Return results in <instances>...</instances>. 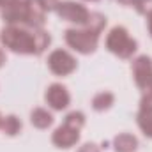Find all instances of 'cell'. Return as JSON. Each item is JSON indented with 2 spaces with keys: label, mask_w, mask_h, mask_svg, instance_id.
<instances>
[{
  "label": "cell",
  "mask_w": 152,
  "mask_h": 152,
  "mask_svg": "<svg viewBox=\"0 0 152 152\" xmlns=\"http://www.w3.org/2000/svg\"><path fill=\"white\" fill-rule=\"evenodd\" d=\"M0 39L5 44V48L16 51V53H37L36 50V39H34V30H23L14 25H9L0 32Z\"/></svg>",
  "instance_id": "cell-1"
},
{
  "label": "cell",
  "mask_w": 152,
  "mask_h": 152,
  "mask_svg": "<svg viewBox=\"0 0 152 152\" xmlns=\"http://www.w3.org/2000/svg\"><path fill=\"white\" fill-rule=\"evenodd\" d=\"M106 48L120 58H129L136 51V41L129 37L124 27H115L106 37Z\"/></svg>",
  "instance_id": "cell-2"
},
{
  "label": "cell",
  "mask_w": 152,
  "mask_h": 152,
  "mask_svg": "<svg viewBox=\"0 0 152 152\" xmlns=\"http://www.w3.org/2000/svg\"><path fill=\"white\" fill-rule=\"evenodd\" d=\"M97 41H99V34H94L90 32L88 28L85 30H67L66 32V42L75 48L76 51L87 55V53H92L96 48H97Z\"/></svg>",
  "instance_id": "cell-3"
},
{
  "label": "cell",
  "mask_w": 152,
  "mask_h": 152,
  "mask_svg": "<svg viewBox=\"0 0 152 152\" xmlns=\"http://www.w3.org/2000/svg\"><path fill=\"white\" fill-rule=\"evenodd\" d=\"M55 12L62 20L80 23V25H85L88 20V14H90L87 11V7H83L81 4H76V2H58L55 7Z\"/></svg>",
  "instance_id": "cell-4"
},
{
  "label": "cell",
  "mask_w": 152,
  "mask_h": 152,
  "mask_svg": "<svg viewBox=\"0 0 152 152\" xmlns=\"http://www.w3.org/2000/svg\"><path fill=\"white\" fill-rule=\"evenodd\" d=\"M48 66L50 69L58 76L71 75L76 69V60L64 50H55L50 57H48Z\"/></svg>",
  "instance_id": "cell-5"
},
{
  "label": "cell",
  "mask_w": 152,
  "mask_h": 152,
  "mask_svg": "<svg viewBox=\"0 0 152 152\" xmlns=\"http://www.w3.org/2000/svg\"><path fill=\"white\" fill-rule=\"evenodd\" d=\"M133 75L136 80V85L142 90H147L152 87V60L149 57L142 55L133 62Z\"/></svg>",
  "instance_id": "cell-6"
},
{
  "label": "cell",
  "mask_w": 152,
  "mask_h": 152,
  "mask_svg": "<svg viewBox=\"0 0 152 152\" xmlns=\"http://www.w3.org/2000/svg\"><path fill=\"white\" fill-rule=\"evenodd\" d=\"M46 101L53 110H64L69 104V92L66 90L64 85L53 83L46 90Z\"/></svg>",
  "instance_id": "cell-7"
},
{
  "label": "cell",
  "mask_w": 152,
  "mask_h": 152,
  "mask_svg": "<svg viewBox=\"0 0 152 152\" xmlns=\"http://www.w3.org/2000/svg\"><path fill=\"white\" fill-rule=\"evenodd\" d=\"M78 140H80V131H76V129L66 126V124L60 126V127L53 133V138H51V142H53L57 147H60V149H69V147H73Z\"/></svg>",
  "instance_id": "cell-8"
},
{
  "label": "cell",
  "mask_w": 152,
  "mask_h": 152,
  "mask_svg": "<svg viewBox=\"0 0 152 152\" xmlns=\"http://www.w3.org/2000/svg\"><path fill=\"white\" fill-rule=\"evenodd\" d=\"M113 145H115V151L117 152H134L136 147H138V140L133 134L122 133V134L115 136Z\"/></svg>",
  "instance_id": "cell-9"
},
{
  "label": "cell",
  "mask_w": 152,
  "mask_h": 152,
  "mask_svg": "<svg viewBox=\"0 0 152 152\" xmlns=\"http://www.w3.org/2000/svg\"><path fill=\"white\" fill-rule=\"evenodd\" d=\"M30 120H32V124L39 127V129H46L48 126H51V122H53V117L51 113H48L44 108H36L32 115H30Z\"/></svg>",
  "instance_id": "cell-10"
},
{
  "label": "cell",
  "mask_w": 152,
  "mask_h": 152,
  "mask_svg": "<svg viewBox=\"0 0 152 152\" xmlns=\"http://www.w3.org/2000/svg\"><path fill=\"white\" fill-rule=\"evenodd\" d=\"M112 104H113V94H112V92H99V94H96L94 99H92V106H94V110H97V112L108 110Z\"/></svg>",
  "instance_id": "cell-11"
},
{
  "label": "cell",
  "mask_w": 152,
  "mask_h": 152,
  "mask_svg": "<svg viewBox=\"0 0 152 152\" xmlns=\"http://www.w3.org/2000/svg\"><path fill=\"white\" fill-rule=\"evenodd\" d=\"M87 28L90 30V32H94V34H101V30L104 28V25H106V18L103 16V14H99V12H90L88 14V20H87Z\"/></svg>",
  "instance_id": "cell-12"
},
{
  "label": "cell",
  "mask_w": 152,
  "mask_h": 152,
  "mask_svg": "<svg viewBox=\"0 0 152 152\" xmlns=\"http://www.w3.org/2000/svg\"><path fill=\"white\" fill-rule=\"evenodd\" d=\"M0 127L4 129L5 134L14 136V134L20 133V129H21V122H20V118H16L14 115H9V117L2 118V126H0Z\"/></svg>",
  "instance_id": "cell-13"
},
{
  "label": "cell",
  "mask_w": 152,
  "mask_h": 152,
  "mask_svg": "<svg viewBox=\"0 0 152 152\" xmlns=\"http://www.w3.org/2000/svg\"><path fill=\"white\" fill-rule=\"evenodd\" d=\"M136 118H138V126H140V129L145 133V136L152 138V112L140 110L138 115H136Z\"/></svg>",
  "instance_id": "cell-14"
},
{
  "label": "cell",
  "mask_w": 152,
  "mask_h": 152,
  "mask_svg": "<svg viewBox=\"0 0 152 152\" xmlns=\"http://www.w3.org/2000/svg\"><path fill=\"white\" fill-rule=\"evenodd\" d=\"M34 39H36V50H37L36 55H41L48 48V44L51 41V37L48 36V32H44L42 28H34Z\"/></svg>",
  "instance_id": "cell-15"
},
{
  "label": "cell",
  "mask_w": 152,
  "mask_h": 152,
  "mask_svg": "<svg viewBox=\"0 0 152 152\" xmlns=\"http://www.w3.org/2000/svg\"><path fill=\"white\" fill-rule=\"evenodd\" d=\"M64 124L69 126V127H73V129H76V131H80L83 127V124H85V115L81 113V112H71L66 117Z\"/></svg>",
  "instance_id": "cell-16"
},
{
  "label": "cell",
  "mask_w": 152,
  "mask_h": 152,
  "mask_svg": "<svg viewBox=\"0 0 152 152\" xmlns=\"http://www.w3.org/2000/svg\"><path fill=\"white\" fill-rule=\"evenodd\" d=\"M140 110H145V112H152V87L143 90V97L140 101Z\"/></svg>",
  "instance_id": "cell-17"
},
{
  "label": "cell",
  "mask_w": 152,
  "mask_h": 152,
  "mask_svg": "<svg viewBox=\"0 0 152 152\" xmlns=\"http://www.w3.org/2000/svg\"><path fill=\"white\" fill-rule=\"evenodd\" d=\"M134 7H136V11H138L140 14L149 16L152 12V0H136V2H134Z\"/></svg>",
  "instance_id": "cell-18"
},
{
  "label": "cell",
  "mask_w": 152,
  "mask_h": 152,
  "mask_svg": "<svg viewBox=\"0 0 152 152\" xmlns=\"http://www.w3.org/2000/svg\"><path fill=\"white\" fill-rule=\"evenodd\" d=\"M78 152H101V151H99V147L96 143H85Z\"/></svg>",
  "instance_id": "cell-19"
},
{
  "label": "cell",
  "mask_w": 152,
  "mask_h": 152,
  "mask_svg": "<svg viewBox=\"0 0 152 152\" xmlns=\"http://www.w3.org/2000/svg\"><path fill=\"white\" fill-rule=\"evenodd\" d=\"M12 2H14V0H0V7H2V9H5V7H9Z\"/></svg>",
  "instance_id": "cell-20"
},
{
  "label": "cell",
  "mask_w": 152,
  "mask_h": 152,
  "mask_svg": "<svg viewBox=\"0 0 152 152\" xmlns=\"http://www.w3.org/2000/svg\"><path fill=\"white\" fill-rule=\"evenodd\" d=\"M118 2H120L122 5H131V4L134 5V2H136V0H118Z\"/></svg>",
  "instance_id": "cell-21"
},
{
  "label": "cell",
  "mask_w": 152,
  "mask_h": 152,
  "mask_svg": "<svg viewBox=\"0 0 152 152\" xmlns=\"http://www.w3.org/2000/svg\"><path fill=\"white\" fill-rule=\"evenodd\" d=\"M4 62H5V53H4V51L0 50V67L4 66Z\"/></svg>",
  "instance_id": "cell-22"
},
{
  "label": "cell",
  "mask_w": 152,
  "mask_h": 152,
  "mask_svg": "<svg viewBox=\"0 0 152 152\" xmlns=\"http://www.w3.org/2000/svg\"><path fill=\"white\" fill-rule=\"evenodd\" d=\"M149 32H151V36H152V12L149 14Z\"/></svg>",
  "instance_id": "cell-23"
},
{
  "label": "cell",
  "mask_w": 152,
  "mask_h": 152,
  "mask_svg": "<svg viewBox=\"0 0 152 152\" xmlns=\"http://www.w3.org/2000/svg\"><path fill=\"white\" fill-rule=\"evenodd\" d=\"M0 126H2V117H0Z\"/></svg>",
  "instance_id": "cell-24"
},
{
  "label": "cell",
  "mask_w": 152,
  "mask_h": 152,
  "mask_svg": "<svg viewBox=\"0 0 152 152\" xmlns=\"http://www.w3.org/2000/svg\"><path fill=\"white\" fill-rule=\"evenodd\" d=\"M90 2H96V0H90Z\"/></svg>",
  "instance_id": "cell-25"
}]
</instances>
